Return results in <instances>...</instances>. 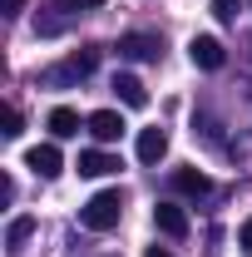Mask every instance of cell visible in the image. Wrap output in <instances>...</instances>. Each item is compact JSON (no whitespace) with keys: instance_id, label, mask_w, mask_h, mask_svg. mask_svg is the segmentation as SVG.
<instances>
[{"instance_id":"3957f363","label":"cell","mask_w":252,"mask_h":257,"mask_svg":"<svg viewBox=\"0 0 252 257\" xmlns=\"http://www.w3.org/2000/svg\"><path fill=\"white\" fill-rule=\"evenodd\" d=\"M25 168L40 173V178H60L64 173V154L55 149V144H35L30 154H25Z\"/></svg>"},{"instance_id":"8fae6325","label":"cell","mask_w":252,"mask_h":257,"mask_svg":"<svg viewBox=\"0 0 252 257\" xmlns=\"http://www.w3.org/2000/svg\"><path fill=\"white\" fill-rule=\"evenodd\" d=\"M114 94L124 99L129 109H144L149 104V89L139 84V74H114Z\"/></svg>"},{"instance_id":"ba28073f","label":"cell","mask_w":252,"mask_h":257,"mask_svg":"<svg viewBox=\"0 0 252 257\" xmlns=\"http://www.w3.org/2000/svg\"><path fill=\"white\" fill-rule=\"evenodd\" d=\"M89 134H94L99 144H114V139L124 134V119H119V109H94V114H89Z\"/></svg>"},{"instance_id":"6da1fadb","label":"cell","mask_w":252,"mask_h":257,"mask_svg":"<svg viewBox=\"0 0 252 257\" xmlns=\"http://www.w3.org/2000/svg\"><path fill=\"white\" fill-rule=\"evenodd\" d=\"M94 69H99V50H94V45H84V50H74L69 60H60L55 69H45L40 84H50V89H60V84H79V79H89Z\"/></svg>"},{"instance_id":"30bf717a","label":"cell","mask_w":252,"mask_h":257,"mask_svg":"<svg viewBox=\"0 0 252 257\" xmlns=\"http://www.w3.org/2000/svg\"><path fill=\"white\" fill-rule=\"evenodd\" d=\"M163 154H168V134H163V128H139V159L158 163Z\"/></svg>"},{"instance_id":"52a82bcc","label":"cell","mask_w":252,"mask_h":257,"mask_svg":"<svg viewBox=\"0 0 252 257\" xmlns=\"http://www.w3.org/2000/svg\"><path fill=\"white\" fill-rule=\"evenodd\" d=\"M188 55L198 69H222V45L213 40V35H193L188 40Z\"/></svg>"},{"instance_id":"4fadbf2b","label":"cell","mask_w":252,"mask_h":257,"mask_svg":"<svg viewBox=\"0 0 252 257\" xmlns=\"http://www.w3.org/2000/svg\"><path fill=\"white\" fill-rule=\"evenodd\" d=\"M30 237H35V218H15V223L5 227V247H10V252H20Z\"/></svg>"},{"instance_id":"ac0fdd59","label":"cell","mask_w":252,"mask_h":257,"mask_svg":"<svg viewBox=\"0 0 252 257\" xmlns=\"http://www.w3.org/2000/svg\"><path fill=\"white\" fill-rule=\"evenodd\" d=\"M20 5H25V0H5V15H20Z\"/></svg>"},{"instance_id":"e0dca14e","label":"cell","mask_w":252,"mask_h":257,"mask_svg":"<svg viewBox=\"0 0 252 257\" xmlns=\"http://www.w3.org/2000/svg\"><path fill=\"white\" fill-rule=\"evenodd\" d=\"M237 237H242V247H247V252H252V218H247V223H242V232H237Z\"/></svg>"},{"instance_id":"277c9868","label":"cell","mask_w":252,"mask_h":257,"mask_svg":"<svg viewBox=\"0 0 252 257\" xmlns=\"http://www.w3.org/2000/svg\"><path fill=\"white\" fill-rule=\"evenodd\" d=\"M158 35H144V30H129V35H119V55L124 60H158Z\"/></svg>"},{"instance_id":"9a60e30c","label":"cell","mask_w":252,"mask_h":257,"mask_svg":"<svg viewBox=\"0 0 252 257\" xmlns=\"http://www.w3.org/2000/svg\"><path fill=\"white\" fill-rule=\"evenodd\" d=\"M237 5H242V0H213V15L232 25V20H237Z\"/></svg>"},{"instance_id":"2e32d148","label":"cell","mask_w":252,"mask_h":257,"mask_svg":"<svg viewBox=\"0 0 252 257\" xmlns=\"http://www.w3.org/2000/svg\"><path fill=\"white\" fill-rule=\"evenodd\" d=\"M50 5H60V10H79V15H84V10H99L104 0H50Z\"/></svg>"},{"instance_id":"5bb4252c","label":"cell","mask_w":252,"mask_h":257,"mask_svg":"<svg viewBox=\"0 0 252 257\" xmlns=\"http://www.w3.org/2000/svg\"><path fill=\"white\" fill-rule=\"evenodd\" d=\"M0 134H5V139H20V109H15V104H5V114H0Z\"/></svg>"},{"instance_id":"7a4b0ae2","label":"cell","mask_w":252,"mask_h":257,"mask_svg":"<svg viewBox=\"0 0 252 257\" xmlns=\"http://www.w3.org/2000/svg\"><path fill=\"white\" fill-rule=\"evenodd\" d=\"M119 213H124V198H119V188H104V193H94V198L79 208V223L89 227V232H109V227L119 223Z\"/></svg>"},{"instance_id":"7c38bea8","label":"cell","mask_w":252,"mask_h":257,"mask_svg":"<svg viewBox=\"0 0 252 257\" xmlns=\"http://www.w3.org/2000/svg\"><path fill=\"white\" fill-rule=\"evenodd\" d=\"M50 134H55V139H74V134H79V114H74V109H50Z\"/></svg>"},{"instance_id":"5b68a950","label":"cell","mask_w":252,"mask_h":257,"mask_svg":"<svg viewBox=\"0 0 252 257\" xmlns=\"http://www.w3.org/2000/svg\"><path fill=\"white\" fill-rule=\"evenodd\" d=\"M74 168H79V178H104V173H119V159L104 154V149H84L74 159Z\"/></svg>"},{"instance_id":"9c48e42d","label":"cell","mask_w":252,"mask_h":257,"mask_svg":"<svg viewBox=\"0 0 252 257\" xmlns=\"http://www.w3.org/2000/svg\"><path fill=\"white\" fill-rule=\"evenodd\" d=\"M173 188L188 193V198H208V193H213V178H208L203 168H178V173H173Z\"/></svg>"},{"instance_id":"8992f818","label":"cell","mask_w":252,"mask_h":257,"mask_svg":"<svg viewBox=\"0 0 252 257\" xmlns=\"http://www.w3.org/2000/svg\"><path fill=\"white\" fill-rule=\"evenodd\" d=\"M154 223L163 237H188V213L178 208V203H158L154 208Z\"/></svg>"},{"instance_id":"d6986e66","label":"cell","mask_w":252,"mask_h":257,"mask_svg":"<svg viewBox=\"0 0 252 257\" xmlns=\"http://www.w3.org/2000/svg\"><path fill=\"white\" fill-rule=\"evenodd\" d=\"M144 257H173V252H168V247H149Z\"/></svg>"}]
</instances>
